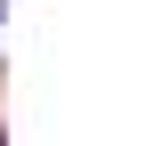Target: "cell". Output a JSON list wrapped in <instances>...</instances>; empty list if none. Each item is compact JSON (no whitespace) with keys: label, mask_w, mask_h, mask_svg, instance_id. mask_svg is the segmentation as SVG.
<instances>
[]
</instances>
